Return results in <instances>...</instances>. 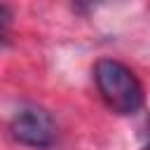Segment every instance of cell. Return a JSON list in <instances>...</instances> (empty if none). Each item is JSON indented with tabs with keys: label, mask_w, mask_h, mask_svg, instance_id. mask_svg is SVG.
<instances>
[{
	"label": "cell",
	"mask_w": 150,
	"mask_h": 150,
	"mask_svg": "<svg viewBox=\"0 0 150 150\" xmlns=\"http://www.w3.org/2000/svg\"><path fill=\"white\" fill-rule=\"evenodd\" d=\"M9 136L19 145L47 150L56 143V122L42 105L23 103L9 120Z\"/></svg>",
	"instance_id": "obj_2"
},
{
	"label": "cell",
	"mask_w": 150,
	"mask_h": 150,
	"mask_svg": "<svg viewBox=\"0 0 150 150\" xmlns=\"http://www.w3.org/2000/svg\"><path fill=\"white\" fill-rule=\"evenodd\" d=\"M143 150H150V120H148V127H145V141H143Z\"/></svg>",
	"instance_id": "obj_3"
},
{
	"label": "cell",
	"mask_w": 150,
	"mask_h": 150,
	"mask_svg": "<svg viewBox=\"0 0 150 150\" xmlns=\"http://www.w3.org/2000/svg\"><path fill=\"white\" fill-rule=\"evenodd\" d=\"M94 82L105 105L117 115H136L145 103V91L136 73L115 59H98Z\"/></svg>",
	"instance_id": "obj_1"
}]
</instances>
